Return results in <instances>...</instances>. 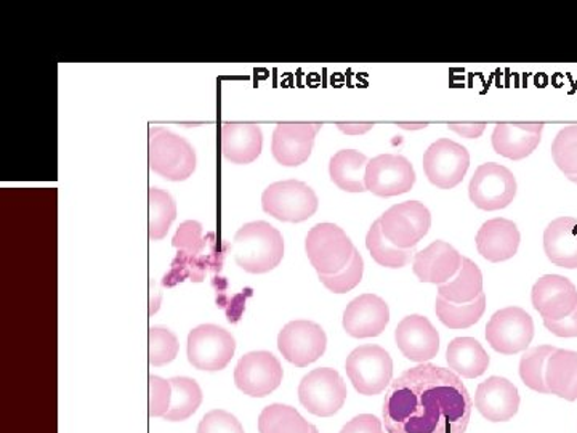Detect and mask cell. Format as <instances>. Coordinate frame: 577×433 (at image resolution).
Returning a JSON list of instances; mask_svg holds the SVG:
<instances>
[{"instance_id":"cell-10","label":"cell","mask_w":577,"mask_h":433,"mask_svg":"<svg viewBox=\"0 0 577 433\" xmlns=\"http://www.w3.org/2000/svg\"><path fill=\"white\" fill-rule=\"evenodd\" d=\"M469 194L470 201L481 211H501L515 200V176L496 162L481 165L470 180Z\"/></svg>"},{"instance_id":"cell-42","label":"cell","mask_w":577,"mask_h":433,"mask_svg":"<svg viewBox=\"0 0 577 433\" xmlns=\"http://www.w3.org/2000/svg\"><path fill=\"white\" fill-rule=\"evenodd\" d=\"M544 326L557 337H577V307L571 315L560 319V321L544 319Z\"/></svg>"},{"instance_id":"cell-6","label":"cell","mask_w":577,"mask_h":433,"mask_svg":"<svg viewBox=\"0 0 577 433\" xmlns=\"http://www.w3.org/2000/svg\"><path fill=\"white\" fill-rule=\"evenodd\" d=\"M348 379L361 395L382 393L394 378V360L379 346H361L348 355L345 361Z\"/></svg>"},{"instance_id":"cell-14","label":"cell","mask_w":577,"mask_h":433,"mask_svg":"<svg viewBox=\"0 0 577 433\" xmlns=\"http://www.w3.org/2000/svg\"><path fill=\"white\" fill-rule=\"evenodd\" d=\"M283 382V367L270 351H251L238 361L234 383L245 395L263 399Z\"/></svg>"},{"instance_id":"cell-34","label":"cell","mask_w":577,"mask_h":433,"mask_svg":"<svg viewBox=\"0 0 577 433\" xmlns=\"http://www.w3.org/2000/svg\"><path fill=\"white\" fill-rule=\"evenodd\" d=\"M149 198V237L162 240L169 233L170 225L177 219V204L174 198L159 188L151 187Z\"/></svg>"},{"instance_id":"cell-32","label":"cell","mask_w":577,"mask_h":433,"mask_svg":"<svg viewBox=\"0 0 577 433\" xmlns=\"http://www.w3.org/2000/svg\"><path fill=\"white\" fill-rule=\"evenodd\" d=\"M366 247L370 252V257L387 268L406 267L415 257V250H400L384 236L380 220H376L370 226L368 236H366Z\"/></svg>"},{"instance_id":"cell-5","label":"cell","mask_w":577,"mask_h":433,"mask_svg":"<svg viewBox=\"0 0 577 433\" xmlns=\"http://www.w3.org/2000/svg\"><path fill=\"white\" fill-rule=\"evenodd\" d=\"M318 205L315 190L298 180L272 183L262 194L263 211L281 222H305L316 214Z\"/></svg>"},{"instance_id":"cell-44","label":"cell","mask_w":577,"mask_h":433,"mask_svg":"<svg viewBox=\"0 0 577 433\" xmlns=\"http://www.w3.org/2000/svg\"><path fill=\"white\" fill-rule=\"evenodd\" d=\"M449 130L452 133L462 135V137L473 140V138H480L486 130V124H449Z\"/></svg>"},{"instance_id":"cell-18","label":"cell","mask_w":577,"mask_h":433,"mask_svg":"<svg viewBox=\"0 0 577 433\" xmlns=\"http://www.w3.org/2000/svg\"><path fill=\"white\" fill-rule=\"evenodd\" d=\"M533 307L544 319L560 321L575 311L577 289L575 284L560 275H545L533 287Z\"/></svg>"},{"instance_id":"cell-3","label":"cell","mask_w":577,"mask_h":433,"mask_svg":"<svg viewBox=\"0 0 577 433\" xmlns=\"http://www.w3.org/2000/svg\"><path fill=\"white\" fill-rule=\"evenodd\" d=\"M149 169L169 182H185L196 170V151L187 138L164 127L149 129Z\"/></svg>"},{"instance_id":"cell-13","label":"cell","mask_w":577,"mask_h":433,"mask_svg":"<svg viewBox=\"0 0 577 433\" xmlns=\"http://www.w3.org/2000/svg\"><path fill=\"white\" fill-rule=\"evenodd\" d=\"M327 347L324 329L313 321H291L277 336V349L281 355L297 368H305L323 357Z\"/></svg>"},{"instance_id":"cell-21","label":"cell","mask_w":577,"mask_h":433,"mask_svg":"<svg viewBox=\"0 0 577 433\" xmlns=\"http://www.w3.org/2000/svg\"><path fill=\"white\" fill-rule=\"evenodd\" d=\"M475 406L481 416L491 422L511 421L520 408L518 389L505 378H493L481 382L476 389Z\"/></svg>"},{"instance_id":"cell-22","label":"cell","mask_w":577,"mask_h":433,"mask_svg":"<svg viewBox=\"0 0 577 433\" xmlns=\"http://www.w3.org/2000/svg\"><path fill=\"white\" fill-rule=\"evenodd\" d=\"M518 226L507 219L487 220L476 234V250L486 261L504 262L512 258L520 247Z\"/></svg>"},{"instance_id":"cell-47","label":"cell","mask_w":577,"mask_h":433,"mask_svg":"<svg viewBox=\"0 0 577 433\" xmlns=\"http://www.w3.org/2000/svg\"><path fill=\"white\" fill-rule=\"evenodd\" d=\"M568 179L571 180V182L577 183V176H568Z\"/></svg>"},{"instance_id":"cell-46","label":"cell","mask_w":577,"mask_h":433,"mask_svg":"<svg viewBox=\"0 0 577 433\" xmlns=\"http://www.w3.org/2000/svg\"><path fill=\"white\" fill-rule=\"evenodd\" d=\"M398 126H400L401 129H405V130H422V129H426V127L429 126V124H427V123H416V124L400 123V124H398Z\"/></svg>"},{"instance_id":"cell-30","label":"cell","mask_w":577,"mask_h":433,"mask_svg":"<svg viewBox=\"0 0 577 433\" xmlns=\"http://www.w3.org/2000/svg\"><path fill=\"white\" fill-rule=\"evenodd\" d=\"M434 310H437L440 321L449 329H466L476 325L483 317L484 310H486V296L484 293L480 294L479 299L469 302V304H452L438 296Z\"/></svg>"},{"instance_id":"cell-1","label":"cell","mask_w":577,"mask_h":433,"mask_svg":"<svg viewBox=\"0 0 577 433\" xmlns=\"http://www.w3.org/2000/svg\"><path fill=\"white\" fill-rule=\"evenodd\" d=\"M472 399L449 369L422 363L391 382L384 401L388 433H465Z\"/></svg>"},{"instance_id":"cell-29","label":"cell","mask_w":577,"mask_h":433,"mask_svg":"<svg viewBox=\"0 0 577 433\" xmlns=\"http://www.w3.org/2000/svg\"><path fill=\"white\" fill-rule=\"evenodd\" d=\"M483 294V273L475 262L464 257L462 267L454 278L438 286V296L452 304H469Z\"/></svg>"},{"instance_id":"cell-19","label":"cell","mask_w":577,"mask_h":433,"mask_svg":"<svg viewBox=\"0 0 577 433\" xmlns=\"http://www.w3.org/2000/svg\"><path fill=\"white\" fill-rule=\"evenodd\" d=\"M398 349L408 360L427 363L440 351V334L429 318L411 315L402 319L395 331Z\"/></svg>"},{"instance_id":"cell-23","label":"cell","mask_w":577,"mask_h":433,"mask_svg":"<svg viewBox=\"0 0 577 433\" xmlns=\"http://www.w3.org/2000/svg\"><path fill=\"white\" fill-rule=\"evenodd\" d=\"M544 124H497L493 133V148L512 161L528 158L543 137Z\"/></svg>"},{"instance_id":"cell-36","label":"cell","mask_w":577,"mask_h":433,"mask_svg":"<svg viewBox=\"0 0 577 433\" xmlns=\"http://www.w3.org/2000/svg\"><path fill=\"white\" fill-rule=\"evenodd\" d=\"M552 158L558 169L568 176H577V126L562 129L552 144Z\"/></svg>"},{"instance_id":"cell-38","label":"cell","mask_w":577,"mask_h":433,"mask_svg":"<svg viewBox=\"0 0 577 433\" xmlns=\"http://www.w3.org/2000/svg\"><path fill=\"white\" fill-rule=\"evenodd\" d=\"M363 273H365V261H363L361 254L355 251L347 267L334 275H319V279L331 293L345 294L361 283Z\"/></svg>"},{"instance_id":"cell-20","label":"cell","mask_w":577,"mask_h":433,"mask_svg":"<svg viewBox=\"0 0 577 433\" xmlns=\"http://www.w3.org/2000/svg\"><path fill=\"white\" fill-rule=\"evenodd\" d=\"M462 257L451 244L433 241L426 250L417 252L412 270L422 283L444 284L458 275L462 267Z\"/></svg>"},{"instance_id":"cell-33","label":"cell","mask_w":577,"mask_h":433,"mask_svg":"<svg viewBox=\"0 0 577 433\" xmlns=\"http://www.w3.org/2000/svg\"><path fill=\"white\" fill-rule=\"evenodd\" d=\"M170 386H172V403H170L169 413L164 419L170 422L187 421L201 406V387L190 378H172Z\"/></svg>"},{"instance_id":"cell-7","label":"cell","mask_w":577,"mask_h":433,"mask_svg":"<svg viewBox=\"0 0 577 433\" xmlns=\"http://www.w3.org/2000/svg\"><path fill=\"white\" fill-rule=\"evenodd\" d=\"M347 395V386L336 369H315L298 386V400L308 413L319 418H331L338 413Z\"/></svg>"},{"instance_id":"cell-11","label":"cell","mask_w":577,"mask_h":433,"mask_svg":"<svg viewBox=\"0 0 577 433\" xmlns=\"http://www.w3.org/2000/svg\"><path fill=\"white\" fill-rule=\"evenodd\" d=\"M470 166V155L465 147L440 138L430 145L423 155V172L434 187L451 190L464 180Z\"/></svg>"},{"instance_id":"cell-40","label":"cell","mask_w":577,"mask_h":433,"mask_svg":"<svg viewBox=\"0 0 577 433\" xmlns=\"http://www.w3.org/2000/svg\"><path fill=\"white\" fill-rule=\"evenodd\" d=\"M198 433H244V429L233 414L213 410L199 422Z\"/></svg>"},{"instance_id":"cell-41","label":"cell","mask_w":577,"mask_h":433,"mask_svg":"<svg viewBox=\"0 0 577 433\" xmlns=\"http://www.w3.org/2000/svg\"><path fill=\"white\" fill-rule=\"evenodd\" d=\"M340 433H384L382 422L373 414H359L352 419Z\"/></svg>"},{"instance_id":"cell-43","label":"cell","mask_w":577,"mask_h":433,"mask_svg":"<svg viewBox=\"0 0 577 433\" xmlns=\"http://www.w3.org/2000/svg\"><path fill=\"white\" fill-rule=\"evenodd\" d=\"M202 226L198 222L181 223L180 229L174 237V246L176 247H191L196 241L201 236Z\"/></svg>"},{"instance_id":"cell-48","label":"cell","mask_w":577,"mask_h":433,"mask_svg":"<svg viewBox=\"0 0 577 433\" xmlns=\"http://www.w3.org/2000/svg\"><path fill=\"white\" fill-rule=\"evenodd\" d=\"M310 433H319V432H318V429H316L315 425H313L312 432H310Z\"/></svg>"},{"instance_id":"cell-28","label":"cell","mask_w":577,"mask_h":433,"mask_svg":"<svg viewBox=\"0 0 577 433\" xmlns=\"http://www.w3.org/2000/svg\"><path fill=\"white\" fill-rule=\"evenodd\" d=\"M369 159L356 150H342L331 158L329 176L334 184L347 193H365L366 167Z\"/></svg>"},{"instance_id":"cell-45","label":"cell","mask_w":577,"mask_h":433,"mask_svg":"<svg viewBox=\"0 0 577 433\" xmlns=\"http://www.w3.org/2000/svg\"><path fill=\"white\" fill-rule=\"evenodd\" d=\"M338 130L347 135H363L373 129L374 124H337Z\"/></svg>"},{"instance_id":"cell-4","label":"cell","mask_w":577,"mask_h":433,"mask_svg":"<svg viewBox=\"0 0 577 433\" xmlns=\"http://www.w3.org/2000/svg\"><path fill=\"white\" fill-rule=\"evenodd\" d=\"M305 251L318 275H334L350 264L356 250L336 223H318L306 234Z\"/></svg>"},{"instance_id":"cell-27","label":"cell","mask_w":577,"mask_h":433,"mask_svg":"<svg viewBox=\"0 0 577 433\" xmlns=\"http://www.w3.org/2000/svg\"><path fill=\"white\" fill-rule=\"evenodd\" d=\"M548 393L568 401L577 400V351L558 350L545 368Z\"/></svg>"},{"instance_id":"cell-17","label":"cell","mask_w":577,"mask_h":433,"mask_svg":"<svg viewBox=\"0 0 577 433\" xmlns=\"http://www.w3.org/2000/svg\"><path fill=\"white\" fill-rule=\"evenodd\" d=\"M390 323V308L382 297L363 294L347 305L344 329L355 339L380 336Z\"/></svg>"},{"instance_id":"cell-37","label":"cell","mask_w":577,"mask_h":433,"mask_svg":"<svg viewBox=\"0 0 577 433\" xmlns=\"http://www.w3.org/2000/svg\"><path fill=\"white\" fill-rule=\"evenodd\" d=\"M178 339L176 334L159 326L149 328V365L151 367H164L172 363L178 355Z\"/></svg>"},{"instance_id":"cell-31","label":"cell","mask_w":577,"mask_h":433,"mask_svg":"<svg viewBox=\"0 0 577 433\" xmlns=\"http://www.w3.org/2000/svg\"><path fill=\"white\" fill-rule=\"evenodd\" d=\"M312 427L295 408L287 404H270L259 418L260 433H310Z\"/></svg>"},{"instance_id":"cell-12","label":"cell","mask_w":577,"mask_h":433,"mask_svg":"<svg viewBox=\"0 0 577 433\" xmlns=\"http://www.w3.org/2000/svg\"><path fill=\"white\" fill-rule=\"evenodd\" d=\"M534 337V323L520 307L496 311L486 325V340L502 355H516L529 347Z\"/></svg>"},{"instance_id":"cell-2","label":"cell","mask_w":577,"mask_h":433,"mask_svg":"<svg viewBox=\"0 0 577 433\" xmlns=\"http://www.w3.org/2000/svg\"><path fill=\"white\" fill-rule=\"evenodd\" d=\"M233 255L238 267L254 275L272 272L284 257V240L269 222L245 223L234 234Z\"/></svg>"},{"instance_id":"cell-15","label":"cell","mask_w":577,"mask_h":433,"mask_svg":"<svg viewBox=\"0 0 577 433\" xmlns=\"http://www.w3.org/2000/svg\"><path fill=\"white\" fill-rule=\"evenodd\" d=\"M416 183L415 167L398 155H380L366 167V190L380 198L408 193Z\"/></svg>"},{"instance_id":"cell-24","label":"cell","mask_w":577,"mask_h":433,"mask_svg":"<svg viewBox=\"0 0 577 433\" xmlns=\"http://www.w3.org/2000/svg\"><path fill=\"white\" fill-rule=\"evenodd\" d=\"M263 147V134L256 124L228 123L222 127V155L231 165H251Z\"/></svg>"},{"instance_id":"cell-39","label":"cell","mask_w":577,"mask_h":433,"mask_svg":"<svg viewBox=\"0 0 577 433\" xmlns=\"http://www.w3.org/2000/svg\"><path fill=\"white\" fill-rule=\"evenodd\" d=\"M172 403V386L170 381L149 376V414L155 418H164Z\"/></svg>"},{"instance_id":"cell-8","label":"cell","mask_w":577,"mask_h":433,"mask_svg":"<svg viewBox=\"0 0 577 433\" xmlns=\"http://www.w3.org/2000/svg\"><path fill=\"white\" fill-rule=\"evenodd\" d=\"M384 236L400 250H415L432 226L429 209L419 201H406L380 216Z\"/></svg>"},{"instance_id":"cell-26","label":"cell","mask_w":577,"mask_h":433,"mask_svg":"<svg viewBox=\"0 0 577 433\" xmlns=\"http://www.w3.org/2000/svg\"><path fill=\"white\" fill-rule=\"evenodd\" d=\"M447 360L449 368L465 379L483 376L490 367V355L483 346L472 337H458L448 346Z\"/></svg>"},{"instance_id":"cell-16","label":"cell","mask_w":577,"mask_h":433,"mask_svg":"<svg viewBox=\"0 0 577 433\" xmlns=\"http://www.w3.org/2000/svg\"><path fill=\"white\" fill-rule=\"evenodd\" d=\"M321 124H277L273 133V158L284 167H297L308 161L315 147Z\"/></svg>"},{"instance_id":"cell-35","label":"cell","mask_w":577,"mask_h":433,"mask_svg":"<svg viewBox=\"0 0 577 433\" xmlns=\"http://www.w3.org/2000/svg\"><path fill=\"white\" fill-rule=\"evenodd\" d=\"M555 351H557L555 347L539 346L523 355L522 361H520V378L534 392L548 393L547 383H545V368H547L548 358Z\"/></svg>"},{"instance_id":"cell-9","label":"cell","mask_w":577,"mask_h":433,"mask_svg":"<svg viewBox=\"0 0 577 433\" xmlns=\"http://www.w3.org/2000/svg\"><path fill=\"white\" fill-rule=\"evenodd\" d=\"M237 340L217 325H201L188 334V361L199 371H222L234 357Z\"/></svg>"},{"instance_id":"cell-25","label":"cell","mask_w":577,"mask_h":433,"mask_svg":"<svg viewBox=\"0 0 577 433\" xmlns=\"http://www.w3.org/2000/svg\"><path fill=\"white\" fill-rule=\"evenodd\" d=\"M544 251L557 267L577 268V219L560 216L548 223L544 232Z\"/></svg>"}]
</instances>
